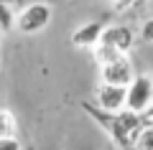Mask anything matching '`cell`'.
Here are the masks:
<instances>
[{
	"label": "cell",
	"mask_w": 153,
	"mask_h": 150,
	"mask_svg": "<svg viewBox=\"0 0 153 150\" xmlns=\"http://www.w3.org/2000/svg\"><path fill=\"white\" fill-rule=\"evenodd\" d=\"M151 81H153V71H151Z\"/></svg>",
	"instance_id": "16"
},
{
	"label": "cell",
	"mask_w": 153,
	"mask_h": 150,
	"mask_svg": "<svg viewBox=\"0 0 153 150\" xmlns=\"http://www.w3.org/2000/svg\"><path fill=\"white\" fill-rule=\"evenodd\" d=\"M133 76H135V69H133V61H130V56H128V54L100 66V81H105V84L128 86L133 81Z\"/></svg>",
	"instance_id": "3"
},
{
	"label": "cell",
	"mask_w": 153,
	"mask_h": 150,
	"mask_svg": "<svg viewBox=\"0 0 153 150\" xmlns=\"http://www.w3.org/2000/svg\"><path fill=\"white\" fill-rule=\"evenodd\" d=\"M143 122H146V125H153V102L148 104V109L143 112Z\"/></svg>",
	"instance_id": "13"
},
{
	"label": "cell",
	"mask_w": 153,
	"mask_h": 150,
	"mask_svg": "<svg viewBox=\"0 0 153 150\" xmlns=\"http://www.w3.org/2000/svg\"><path fill=\"white\" fill-rule=\"evenodd\" d=\"M0 66H3V64H0Z\"/></svg>",
	"instance_id": "18"
},
{
	"label": "cell",
	"mask_w": 153,
	"mask_h": 150,
	"mask_svg": "<svg viewBox=\"0 0 153 150\" xmlns=\"http://www.w3.org/2000/svg\"><path fill=\"white\" fill-rule=\"evenodd\" d=\"M94 102L107 112H120V109H125V102H128V86L100 81V86L94 89Z\"/></svg>",
	"instance_id": "4"
},
{
	"label": "cell",
	"mask_w": 153,
	"mask_h": 150,
	"mask_svg": "<svg viewBox=\"0 0 153 150\" xmlns=\"http://www.w3.org/2000/svg\"><path fill=\"white\" fill-rule=\"evenodd\" d=\"M10 3H13V0H0V31H3V33H8V31L16 28L18 13H13Z\"/></svg>",
	"instance_id": "7"
},
{
	"label": "cell",
	"mask_w": 153,
	"mask_h": 150,
	"mask_svg": "<svg viewBox=\"0 0 153 150\" xmlns=\"http://www.w3.org/2000/svg\"><path fill=\"white\" fill-rule=\"evenodd\" d=\"M18 125H16V117H13L10 109H3L0 107V137H8V135H16Z\"/></svg>",
	"instance_id": "8"
},
{
	"label": "cell",
	"mask_w": 153,
	"mask_h": 150,
	"mask_svg": "<svg viewBox=\"0 0 153 150\" xmlns=\"http://www.w3.org/2000/svg\"><path fill=\"white\" fill-rule=\"evenodd\" d=\"M140 41H146V43H153V16L151 18H146L143 21V26H140Z\"/></svg>",
	"instance_id": "10"
},
{
	"label": "cell",
	"mask_w": 153,
	"mask_h": 150,
	"mask_svg": "<svg viewBox=\"0 0 153 150\" xmlns=\"http://www.w3.org/2000/svg\"><path fill=\"white\" fill-rule=\"evenodd\" d=\"M153 102V81L151 74H135L133 81L128 84V102L125 107L133 109V112H146L148 104Z\"/></svg>",
	"instance_id": "2"
},
{
	"label": "cell",
	"mask_w": 153,
	"mask_h": 150,
	"mask_svg": "<svg viewBox=\"0 0 153 150\" xmlns=\"http://www.w3.org/2000/svg\"><path fill=\"white\" fill-rule=\"evenodd\" d=\"M110 3H112L115 13H128V10H133V3L135 0H110Z\"/></svg>",
	"instance_id": "12"
},
{
	"label": "cell",
	"mask_w": 153,
	"mask_h": 150,
	"mask_svg": "<svg viewBox=\"0 0 153 150\" xmlns=\"http://www.w3.org/2000/svg\"><path fill=\"white\" fill-rule=\"evenodd\" d=\"M151 8H153V0H151Z\"/></svg>",
	"instance_id": "17"
},
{
	"label": "cell",
	"mask_w": 153,
	"mask_h": 150,
	"mask_svg": "<svg viewBox=\"0 0 153 150\" xmlns=\"http://www.w3.org/2000/svg\"><path fill=\"white\" fill-rule=\"evenodd\" d=\"M133 150H153V125H146L140 130V135L135 137Z\"/></svg>",
	"instance_id": "9"
},
{
	"label": "cell",
	"mask_w": 153,
	"mask_h": 150,
	"mask_svg": "<svg viewBox=\"0 0 153 150\" xmlns=\"http://www.w3.org/2000/svg\"><path fill=\"white\" fill-rule=\"evenodd\" d=\"M0 41H3V31H0Z\"/></svg>",
	"instance_id": "15"
},
{
	"label": "cell",
	"mask_w": 153,
	"mask_h": 150,
	"mask_svg": "<svg viewBox=\"0 0 153 150\" xmlns=\"http://www.w3.org/2000/svg\"><path fill=\"white\" fill-rule=\"evenodd\" d=\"M51 16H54V8L49 3H28L16 18V31L23 33V36L41 33L51 23Z\"/></svg>",
	"instance_id": "1"
},
{
	"label": "cell",
	"mask_w": 153,
	"mask_h": 150,
	"mask_svg": "<svg viewBox=\"0 0 153 150\" xmlns=\"http://www.w3.org/2000/svg\"><path fill=\"white\" fill-rule=\"evenodd\" d=\"M146 3H151V0H135V3H133V10H138V8H143Z\"/></svg>",
	"instance_id": "14"
},
{
	"label": "cell",
	"mask_w": 153,
	"mask_h": 150,
	"mask_svg": "<svg viewBox=\"0 0 153 150\" xmlns=\"http://www.w3.org/2000/svg\"><path fill=\"white\" fill-rule=\"evenodd\" d=\"M102 31H105V26L100 21H89V23H84V26H79L74 33H71V46H76V48H92V46H97L100 43V38H102Z\"/></svg>",
	"instance_id": "6"
},
{
	"label": "cell",
	"mask_w": 153,
	"mask_h": 150,
	"mask_svg": "<svg viewBox=\"0 0 153 150\" xmlns=\"http://www.w3.org/2000/svg\"><path fill=\"white\" fill-rule=\"evenodd\" d=\"M0 150H23V145L16 135H8V137H0Z\"/></svg>",
	"instance_id": "11"
},
{
	"label": "cell",
	"mask_w": 153,
	"mask_h": 150,
	"mask_svg": "<svg viewBox=\"0 0 153 150\" xmlns=\"http://www.w3.org/2000/svg\"><path fill=\"white\" fill-rule=\"evenodd\" d=\"M100 41L107 43V46H112L115 51H120V54H130L133 48H135V33H133V28L120 26V23H117V26H105Z\"/></svg>",
	"instance_id": "5"
}]
</instances>
